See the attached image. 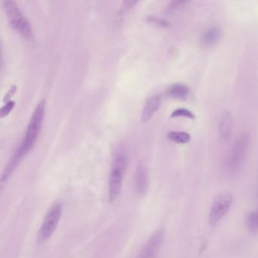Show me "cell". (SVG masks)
Instances as JSON below:
<instances>
[{"label":"cell","mask_w":258,"mask_h":258,"mask_svg":"<svg viewBox=\"0 0 258 258\" xmlns=\"http://www.w3.org/2000/svg\"><path fill=\"white\" fill-rule=\"evenodd\" d=\"M138 1H124L120 7V14H125L130 10H132Z\"/></svg>","instance_id":"cell-17"},{"label":"cell","mask_w":258,"mask_h":258,"mask_svg":"<svg viewBox=\"0 0 258 258\" xmlns=\"http://www.w3.org/2000/svg\"><path fill=\"white\" fill-rule=\"evenodd\" d=\"M127 167V158L123 151H117L113 158L108 179V198L114 202L121 191L123 178Z\"/></svg>","instance_id":"cell-3"},{"label":"cell","mask_w":258,"mask_h":258,"mask_svg":"<svg viewBox=\"0 0 258 258\" xmlns=\"http://www.w3.org/2000/svg\"><path fill=\"white\" fill-rule=\"evenodd\" d=\"M164 232L163 229H158L154 232L147 242L143 246L141 251L137 258H155L164 240Z\"/></svg>","instance_id":"cell-7"},{"label":"cell","mask_w":258,"mask_h":258,"mask_svg":"<svg viewBox=\"0 0 258 258\" xmlns=\"http://www.w3.org/2000/svg\"><path fill=\"white\" fill-rule=\"evenodd\" d=\"M149 186V177L147 171L143 164H139L136 171L135 188L136 191L140 196H143L147 191Z\"/></svg>","instance_id":"cell-10"},{"label":"cell","mask_w":258,"mask_h":258,"mask_svg":"<svg viewBox=\"0 0 258 258\" xmlns=\"http://www.w3.org/2000/svg\"><path fill=\"white\" fill-rule=\"evenodd\" d=\"M233 203V198L229 193L220 195L214 200L209 213V223L216 226L228 214Z\"/></svg>","instance_id":"cell-6"},{"label":"cell","mask_w":258,"mask_h":258,"mask_svg":"<svg viewBox=\"0 0 258 258\" xmlns=\"http://www.w3.org/2000/svg\"><path fill=\"white\" fill-rule=\"evenodd\" d=\"M161 104V98L159 95H154L150 96L145 102L142 112V120L143 122H148L154 114L159 110Z\"/></svg>","instance_id":"cell-9"},{"label":"cell","mask_w":258,"mask_h":258,"mask_svg":"<svg viewBox=\"0 0 258 258\" xmlns=\"http://www.w3.org/2000/svg\"><path fill=\"white\" fill-rule=\"evenodd\" d=\"M171 117H186V118L194 120L196 119V115L189 110L186 108H179L175 110L172 112Z\"/></svg>","instance_id":"cell-15"},{"label":"cell","mask_w":258,"mask_h":258,"mask_svg":"<svg viewBox=\"0 0 258 258\" xmlns=\"http://www.w3.org/2000/svg\"><path fill=\"white\" fill-rule=\"evenodd\" d=\"M3 5L10 27L25 40L34 41V34L31 23L18 4L12 0H6Z\"/></svg>","instance_id":"cell-2"},{"label":"cell","mask_w":258,"mask_h":258,"mask_svg":"<svg viewBox=\"0 0 258 258\" xmlns=\"http://www.w3.org/2000/svg\"><path fill=\"white\" fill-rule=\"evenodd\" d=\"M15 105H16V102L14 101H10V102L5 103V105L0 109V115H1L0 117L2 118L7 117L13 111V108H15Z\"/></svg>","instance_id":"cell-16"},{"label":"cell","mask_w":258,"mask_h":258,"mask_svg":"<svg viewBox=\"0 0 258 258\" xmlns=\"http://www.w3.org/2000/svg\"><path fill=\"white\" fill-rule=\"evenodd\" d=\"M221 37V30L219 27L213 26L207 29L202 37V44L207 47L214 46Z\"/></svg>","instance_id":"cell-11"},{"label":"cell","mask_w":258,"mask_h":258,"mask_svg":"<svg viewBox=\"0 0 258 258\" xmlns=\"http://www.w3.org/2000/svg\"><path fill=\"white\" fill-rule=\"evenodd\" d=\"M149 22H152V23L155 24L156 25H158L160 27H163V28H167V27L170 26V24L167 21L164 20V19H158V18L150 17L148 19Z\"/></svg>","instance_id":"cell-19"},{"label":"cell","mask_w":258,"mask_h":258,"mask_svg":"<svg viewBox=\"0 0 258 258\" xmlns=\"http://www.w3.org/2000/svg\"><path fill=\"white\" fill-rule=\"evenodd\" d=\"M246 226L250 232H258V211H251L247 214Z\"/></svg>","instance_id":"cell-14"},{"label":"cell","mask_w":258,"mask_h":258,"mask_svg":"<svg viewBox=\"0 0 258 258\" xmlns=\"http://www.w3.org/2000/svg\"><path fill=\"white\" fill-rule=\"evenodd\" d=\"M170 141L178 144H186L191 140L189 134L183 131H171L167 134Z\"/></svg>","instance_id":"cell-13"},{"label":"cell","mask_w":258,"mask_h":258,"mask_svg":"<svg viewBox=\"0 0 258 258\" xmlns=\"http://www.w3.org/2000/svg\"><path fill=\"white\" fill-rule=\"evenodd\" d=\"M250 143V134L242 133L235 140L225 162V170L229 175L238 173L244 162Z\"/></svg>","instance_id":"cell-4"},{"label":"cell","mask_w":258,"mask_h":258,"mask_svg":"<svg viewBox=\"0 0 258 258\" xmlns=\"http://www.w3.org/2000/svg\"><path fill=\"white\" fill-rule=\"evenodd\" d=\"M233 117L229 111H225L222 114L219 123V140L221 144L227 143L232 135Z\"/></svg>","instance_id":"cell-8"},{"label":"cell","mask_w":258,"mask_h":258,"mask_svg":"<svg viewBox=\"0 0 258 258\" xmlns=\"http://www.w3.org/2000/svg\"><path fill=\"white\" fill-rule=\"evenodd\" d=\"M45 114H46V101L41 100L37 104L32 115H31L22 143H20L17 149L15 151L8 164L4 169L2 179H1L2 184L8 180L9 178L17 168L18 166L20 164L24 158L28 155L30 151H31L34 147V144L40 135L42 125H43V120H44Z\"/></svg>","instance_id":"cell-1"},{"label":"cell","mask_w":258,"mask_h":258,"mask_svg":"<svg viewBox=\"0 0 258 258\" xmlns=\"http://www.w3.org/2000/svg\"><path fill=\"white\" fill-rule=\"evenodd\" d=\"M167 95L173 99L184 100L190 94V89L188 86L181 83L172 84L167 90Z\"/></svg>","instance_id":"cell-12"},{"label":"cell","mask_w":258,"mask_h":258,"mask_svg":"<svg viewBox=\"0 0 258 258\" xmlns=\"http://www.w3.org/2000/svg\"><path fill=\"white\" fill-rule=\"evenodd\" d=\"M16 90H17V87H16V85L12 86V87H10V90L7 92V94L5 95V97H4V101L5 103L11 101L10 99L14 96L15 93H16Z\"/></svg>","instance_id":"cell-20"},{"label":"cell","mask_w":258,"mask_h":258,"mask_svg":"<svg viewBox=\"0 0 258 258\" xmlns=\"http://www.w3.org/2000/svg\"><path fill=\"white\" fill-rule=\"evenodd\" d=\"M187 4H188V2H185V1H174V2L170 3L167 7V11L173 12L179 10Z\"/></svg>","instance_id":"cell-18"},{"label":"cell","mask_w":258,"mask_h":258,"mask_svg":"<svg viewBox=\"0 0 258 258\" xmlns=\"http://www.w3.org/2000/svg\"><path fill=\"white\" fill-rule=\"evenodd\" d=\"M61 214H62V205L61 204H55L49 208L39 230L37 241L40 244L46 242L52 236L59 223Z\"/></svg>","instance_id":"cell-5"}]
</instances>
